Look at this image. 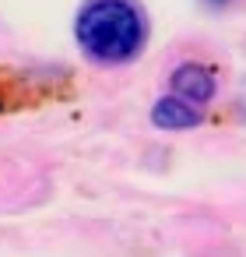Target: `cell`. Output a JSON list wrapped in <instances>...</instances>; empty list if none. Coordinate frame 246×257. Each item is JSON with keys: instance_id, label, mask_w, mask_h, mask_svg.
<instances>
[{"instance_id": "6da1fadb", "label": "cell", "mask_w": 246, "mask_h": 257, "mask_svg": "<svg viewBox=\"0 0 246 257\" xmlns=\"http://www.w3.org/2000/svg\"><path fill=\"white\" fill-rule=\"evenodd\" d=\"M74 43L92 64L123 67L148 46V15L137 0H85L74 15Z\"/></svg>"}, {"instance_id": "7a4b0ae2", "label": "cell", "mask_w": 246, "mask_h": 257, "mask_svg": "<svg viewBox=\"0 0 246 257\" xmlns=\"http://www.w3.org/2000/svg\"><path fill=\"white\" fill-rule=\"evenodd\" d=\"M74 95V81L64 71H22L0 67V116L29 113Z\"/></svg>"}, {"instance_id": "3957f363", "label": "cell", "mask_w": 246, "mask_h": 257, "mask_svg": "<svg viewBox=\"0 0 246 257\" xmlns=\"http://www.w3.org/2000/svg\"><path fill=\"white\" fill-rule=\"evenodd\" d=\"M169 92L204 109V106L214 99L218 81H214V71H211V67L193 64V60H190V64H179V67L169 74Z\"/></svg>"}, {"instance_id": "277c9868", "label": "cell", "mask_w": 246, "mask_h": 257, "mask_svg": "<svg viewBox=\"0 0 246 257\" xmlns=\"http://www.w3.org/2000/svg\"><path fill=\"white\" fill-rule=\"evenodd\" d=\"M151 123H155L158 131H193V127L204 123V109L169 92V95L155 99V106H151Z\"/></svg>"}, {"instance_id": "5b68a950", "label": "cell", "mask_w": 246, "mask_h": 257, "mask_svg": "<svg viewBox=\"0 0 246 257\" xmlns=\"http://www.w3.org/2000/svg\"><path fill=\"white\" fill-rule=\"evenodd\" d=\"M204 4H207V8H214V11H221L225 4H232V0H204Z\"/></svg>"}]
</instances>
